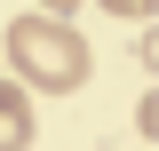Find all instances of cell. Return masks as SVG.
Returning <instances> with one entry per match:
<instances>
[{
    "label": "cell",
    "mask_w": 159,
    "mask_h": 151,
    "mask_svg": "<svg viewBox=\"0 0 159 151\" xmlns=\"http://www.w3.org/2000/svg\"><path fill=\"white\" fill-rule=\"evenodd\" d=\"M40 119H32V88H16V80H0V151H32Z\"/></svg>",
    "instance_id": "2"
},
{
    "label": "cell",
    "mask_w": 159,
    "mask_h": 151,
    "mask_svg": "<svg viewBox=\"0 0 159 151\" xmlns=\"http://www.w3.org/2000/svg\"><path fill=\"white\" fill-rule=\"evenodd\" d=\"M135 127H143V151H151V135H159V103H151V88H143V103H135Z\"/></svg>",
    "instance_id": "3"
},
{
    "label": "cell",
    "mask_w": 159,
    "mask_h": 151,
    "mask_svg": "<svg viewBox=\"0 0 159 151\" xmlns=\"http://www.w3.org/2000/svg\"><path fill=\"white\" fill-rule=\"evenodd\" d=\"M0 56L16 64V80H24L32 95H72L80 80H88V48H80V32H72L64 16H40V8L16 16V32L0 40Z\"/></svg>",
    "instance_id": "1"
},
{
    "label": "cell",
    "mask_w": 159,
    "mask_h": 151,
    "mask_svg": "<svg viewBox=\"0 0 159 151\" xmlns=\"http://www.w3.org/2000/svg\"><path fill=\"white\" fill-rule=\"evenodd\" d=\"M64 8H80V0H40V16H64Z\"/></svg>",
    "instance_id": "5"
},
{
    "label": "cell",
    "mask_w": 159,
    "mask_h": 151,
    "mask_svg": "<svg viewBox=\"0 0 159 151\" xmlns=\"http://www.w3.org/2000/svg\"><path fill=\"white\" fill-rule=\"evenodd\" d=\"M103 8H111V16H143V24H151V8H159V0H103Z\"/></svg>",
    "instance_id": "4"
}]
</instances>
